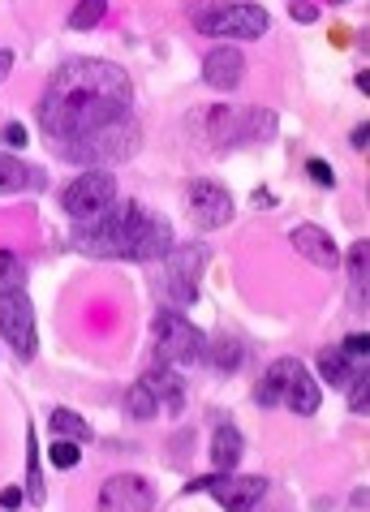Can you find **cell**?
I'll use <instances>...</instances> for the list:
<instances>
[{"label":"cell","instance_id":"d6986e66","mask_svg":"<svg viewBox=\"0 0 370 512\" xmlns=\"http://www.w3.org/2000/svg\"><path fill=\"white\" fill-rule=\"evenodd\" d=\"M125 414L130 418H138V422H151L155 414H160V396H155V388H151V379L142 375L130 392H125Z\"/></svg>","mask_w":370,"mask_h":512},{"label":"cell","instance_id":"7402d4cb","mask_svg":"<svg viewBox=\"0 0 370 512\" xmlns=\"http://www.w3.org/2000/svg\"><path fill=\"white\" fill-rule=\"evenodd\" d=\"M44 474H39V444L35 435H26V500L31 504H44Z\"/></svg>","mask_w":370,"mask_h":512},{"label":"cell","instance_id":"9c48e42d","mask_svg":"<svg viewBox=\"0 0 370 512\" xmlns=\"http://www.w3.org/2000/svg\"><path fill=\"white\" fill-rule=\"evenodd\" d=\"M151 508H155V491L138 474H112L99 487V512H151Z\"/></svg>","mask_w":370,"mask_h":512},{"label":"cell","instance_id":"7a4b0ae2","mask_svg":"<svg viewBox=\"0 0 370 512\" xmlns=\"http://www.w3.org/2000/svg\"><path fill=\"white\" fill-rule=\"evenodd\" d=\"M147 216L151 211L138 203H112L104 216L78 224L74 246L82 254H91V259H134V246H138V233L147 224Z\"/></svg>","mask_w":370,"mask_h":512},{"label":"cell","instance_id":"d4e9b609","mask_svg":"<svg viewBox=\"0 0 370 512\" xmlns=\"http://www.w3.org/2000/svg\"><path fill=\"white\" fill-rule=\"evenodd\" d=\"M26 181H31V168L13 155H0V194H18Z\"/></svg>","mask_w":370,"mask_h":512},{"label":"cell","instance_id":"484cf974","mask_svg":"<svg viewBox=\"0 0 370 512\" xmlns=\"http://www.w3.org/2000/svg\"><path fill=\"white\" fill-rule=\"evenodd\" d=\"M207 353H211V362H216V371H237L241 366V340L220 336V340H211L207 345Z\"/></svg>","mask_w":370,"mask_h":512},{"label":"cell","instance_id":"83f0119b","mask_svg":"<svg viewBox=\"0 0 370 512\" xmlns=\"http://www.w3.org/2000/svg\"><path fill=\"white\" fill-rule=\"evenodd\" d=\"M48 457H52V465H56V469H74L82 452H78L74 439H52V452H48Z\"/></svg>","mask_w":370,"mask_h":512},{"label":"cell","instance_id":"ac0fdd59","mask_svg":"<svg viewBox=\"0 0 370 512\" xmlns=\"http://www.w3.org/2000/svg\"><path fill=\"white\" fill-rule=\"evenodd\" d=\"M147 379H151V388H155V396H160V405L168 409V414H181L185 409V388H181V379L168 371V362H155V371Z\"/></svg>","mask_w":370,"mask_h":512},{"label":"cell","instance_id":"d590c367","mask_svg":"<svg viewBox=\"0 0 370 512\" xmlns=\"http://www.w3.org/2000/svg\"><path fill=\"white\" fill-rule=\"evenodd\" d=\"M9 69H13V52H9V48H0V82L9 78Z\"/></svg>","mask_w":370,"mask_h":512},{"label":"cell","instance_id":"44dd1931","mask_svg":"<svg viewBox=\"0 0 370 512\" xmlns=\"http://www.w3.org/2000/svg\"><path fill=\"white\" fill-rule=\"evenodd\" d=\"M340 263L349 267L353 293H366V289H370V241H353V250H349Z\"/></svg>","mask_w":370,"mask_h":512},{"label":"cell","instance_id":"52a82bcc","mask_svg":"<svg viewBox=\"0 0 370 512\" xmlns=\"http://www.w3.org/2000/svg\"><path fill=\"white\" fill-rule=\"evenodd\" d=\"M61 203H65V211H69V216H74L78 224H87V220L104 216V211L117 203V177H112L108 168H87V173L74 177V181L65 186Z\"/></svg>","mask_w":370,"mask_h":512},{"label":"cell","instance_id":"8992f818","mask_svg":"<svg viewBox=\"0 0 370 512\" xmlns=\"http://www.w3.org/2000/svg\"><path fill=\"white\" fill-rule=\"evenodd\" d=\"M207 272V246L203 241H185V246H173L164 254V293L173 310L190 306L198 297V280Z\"/></svg>","mask_w":370,"mask_h":512},{"label":"cell","instance_id":"e0dca14e","mask_svg":"<svg viewBox=\"0 0 370 512\" xmlns=\"http://www.w3.org/2000/svg\"><path fill=\"white\" fill-rule=\"evenodd\" d=\"M241 452H246V444H241L237 426H216V439H211V469H216V474H233L241 465Z\"/></svg>","mask_w":370,"mask_h":512},{"label":"cell","instance_id":"d6a6232c","mask_svg":"<svg viewBox=\"0 0 370 512\" xmlns=\"http://www.w3.org/2000/svg\"><path fill=\"white\" fill-rule=\"evenodd\" d=\"M22 500H26V491L22 487H5V491H0V508H22Z\"/></svg>","mask_w":370,"mask_h":512},{"label":"cell","instance_id":"4fadbf2b","mask_svg":"<svg viewBox=\"0 0 370 512\" xmlns=\"http://www.w3.org/2000/svg\"><path fill=\"white\" fill-rule=\"evenodd\" d=\"M241 78H246V56H241L233 44H220L203 56V82L216 91H233L241 87Z\"/></svg>","mask_w":370,"mask_h":512},{"label":"cell","instance_id":"ffe728a7","mask_svg":"<svg viewBox=\"0 0 370 512\" xmlns=\"http://www.w3.org/2000/svg\"><path fill=\"white\" fill-rule=\"evenodd\" d=\"M48 426L56 431V439H74V444H87V439H91V426L82 422L74 409H52V414H48Z\"/></svg>","mask_w":370,"mask_h":512},{"label":"cell","instance_id":"f1b7e54d","mask_svg":"<svg viewBox=\"0 0 370 512\" xmlns=\"http://www.w3.org/2000/svg\"><path fill=\"white\" fill-rule=\"evenodd\" d=\"M366 405H370V371L349 383V409H353V414H362Z\"/></svg>","mask_w":370,"mask_h":512},{"label":"cell","instance_id":"4316f807","mask_svg":"<svg viewBox=\"0 0 370 512\" xmlns=\"http://www.w3.org/2000/svg\"><path fill=\"white\" fill-rule=\"evenodd\" d=\"M26 284V267H22V259L18 254H0V293H9V289H22Z\"/></svg>","mask_w":370,"mask_h":512},{"label":"cell","instance_id":"3957f363","mask_svg":"<svg viewBox=\"0 0 370 512\" xmlns=\"http://www.w3.org/2000/svg\"><path fill=\"white\" fill-rule=\"evenodd\" d=\"M207 138L216 147H250V142L276 138V112L267 108H211Z\"/></svg>","mask_w":370,"mask_h":512},{"label":"cell","instance_id":"6da1fadb","mask_svg":"<svg viewBox=\"0 0 370 512\" xmlns=\"http://www.w3.org/2000/svg\"><path fill=\"white\" fill-rule=\"evenodd\" d=\"M130 104V74L112 61H87L82 56V61H65L48 78L44 95H39V130H44L48 147L65 160L78 142L130 117Z\"/></svg>","mask_w":370,"mask_h":512},{"label":"cell","instance_id":"5bb4252c","mask_svg":"<svg viewBox=\"0 0 370 512\" xmlns=\"http://www.w3.org/2000/svg\"><path fill=\"white\" fill-rule=\"evenodd\" d=\"M289 241H293V250L302 254V259L323 267V272H336V267H340L336 241H332V233H327V229H319V224H297V229L289 233Z\"/></svg>","mask_w":370,"mask_h":512},{"label":"cell","instance_id":"8d00e7d4","mask_svg":"<svg viewBox=\"0 0 370 512\" xmlns=\"http://www.w3.org/2000/svg\"><path fill=\"white\" fill-rule=\"evenodd\" d=\"M327 5H349V0H327Z\"/></svg>","mask_w":370,"mask_h":512},{"label":"cell","instance_id":"74e56055","mask_svg":"<svg viewBox=\"0 0 370 512\" xmlns=\"http://www.w3.org/2000/svg\"><path fill=\"white\" fill-rule=\"evenodd\" d=\"M0 254H5V250H0Z\"/></svg>","mask_w":370,"mask_h":512},{"label":"cell","instance_id":"4dcf8cb0","mask_svg":"<svg viewBox=\"0 0 370 512\" xmlns=\"http://www.w3.org/2000/svg\"><path fill=\"white\" fill-rule=\"evenodd\" d=\"M306 173H310V181H315V186H323V190H332V186H336V173H332V168H327L323 160H310V164H306Z\"/></svg>","mask_w":370,"mask_h":512},{"label":"cell","instance_id":"1f68e13d","mask_svg":"<svg viewBox=\"0 0 370 512\" xmlns=\"http://www.w3.org/2000/svg\"><path fill=\"white\" fill-rule=\"evenodd\" d=\"M289 13H293V22H302V26H310L319 18V9L310 5V0H289Z\"/></svg>","mask_w":370,"mask_h":512},{"label":"cell","instance_id":"cb8c5ba5","mask_svg":"<svg viewBox=\"0 0 370 512\" xmlns=\"http://www.w3.org/2000/svg\"><path fill=\"white\" fill-rule=\"evenodd\" d=\"M108 13V0H78V9L69 13V31H95Z\"/></svg>","mask_w":370,"mask_h":512},{"label":"cell","instance_id":"7c38bea8","mask_svg":"<svg viewBox=\"0 0 370 512\" xmlns=\"http://www.w3.org/2000/svg\"><path fill=\"white\" fill-rule=\"evenodd\" d=\"M319 383H315V375L306 371L302 362H293V358H284V383H280V405H289L293 414H302V418H310V414H319Z\"/></svg>","mask_w":370,"mask_h":512},{"label":"cell","instance_id":"ba28073f","mask_svg":"<svg viewBox=\"0 0 370 512\" xmlns=\"http://www.w3.org/2000/svg\"><path fill=\"white\" fill-rule=\"evenodd\" d=\"M0 336H5V345L18 353L22 362H31V358H35V349H39L35 306H31V297H26L22 289L0 293Z\"/></svg>","mask_w":370,"mask_h":512},{"label":"cell","instance_id":"836d02e7","mask_svg":"<svg viewBox=\"0 0 370 512\" xmlns=\"http://www.w3.org/2000/svg\"><path fill=\"white\" fill-rule=\"evenodd\" d=\"M5 142L9 147H26V130L22 125H5Z\"/></svg>","mask_w":370,"mask_h":512},{"label":"cell","instance_id":"30bf717a","mask_svg":"<svg viewBox=\"0 0 370 512\" xmlns=\"http://www.w3.org/2000/svg\"><path fill=\"white\" fill-rule=\"evenodd\" d=\"M185 203H190L194 220L203 224V229H224V224L233 220V194L224 190L220 181H211V177L190 181V194H185Z\"/></svg>","mask_w":370,"mask_h":512},{"label":"cell","instance_id":"e575fe53","mask_svg":"<svg viewBox=\"0 0 370 512\" xmlns=\"http://www.w3.org/2000/svg\"><path fill=\"white\" fill-rule=\"evenodd\" d=\"M349 142H353V147H358V151H362V147H370V130H366V125H358V130H353V138H349Z\"/></svg>","mask_w":370,"mask_h":512},{"label":"cell","instance_id":"277c9868","mask_svg":"<svg viewBox=\"0 0 370 512\" xmlns=\"http://www.w3.org/2000/svg\"><path fill=\"white\" fill-rule=\"evenodd\" d=\"M272 18H267L263 5H250V0H229L224 9H211L207 18L194 22L198 35L224 39V44H241V39H263Z\"/></svg>","mask_w":370,"mask_h":512},{"label":"cell","instance_id":"f546056e","mask_svg":"<svg viewBox=\"0 0 370 512\" xmlns=\"http://www.w3.org/2000/svg\"><path fill=\"white\" fill-rule=\"evenodd\" d=\"M340 349H345L353 362H366V358H370V336L353 332V336H345V345H340Z\"/></svg>","mask_w":370,"mask_h":512},{"label":"cell","instance_id":"9a60e30c","mask_svg":"<svg viewBox=\"0 0 370 512\" xmlns=\"http://www.w3.org/2000/svg\"><path fill=\"white\" fill-rule=\"evenodd\" d=\"M173 224H168L164 216H147V224H142L138 233V246H134V259L130 263H160L168 250H173Z\"/></svg>","mask_w":370,"mask_h":512},{"label":"cell","instance_id":"8fae6325","mask_svg":"<svg viewBox=\"0 0 370 512\" xmlns=\"http://www.w3.org/2000/svg\"><path fill=\"white\" fill-rule=\"evenodd\" d=\"M224 512H254V504L267 495V482L254 474H211V487Z\"/></svg>","mask_w":370,"mask_h":512},{"label":"cell","instance_id":"5b68a950","mask_svg":"<svg viewBox=\"0 0 370 512\" xmlns=\"http://www.w3.org/2000/svg\"><path fill=\"white\" fill-rule=\"evenodd\" d=\"M155 349L168 366H194L207 358V336L181 310H160L155 315Z\"/></svg>","mask_w":370,"mask_h":512},{"label":"cell","instance_id":"2e32d148","mask_svg":"<svg viewBox=\"0 0 370 512\" xmlns=\"http://www.w3.org/2000/svg\"><path fill=\"white\" fill-rule=\"evenodd\" d=\"M366 371H370V366H366V362H353L340 345L319 353V375H323L327 383H332V388H349V383L358 379V375H366Z\"/></svg>","mask_w":370,"mask_h":512},{"label":"cell","instance_id":"603a6c76","mask_svg":"<svg viewBox=\"0 0 370 512\" xmlns=\"http://www.w3.org/2000/svg\"><path fill=\"white\" fill-rule=\"evenodd\" d=\"M280 383H284V358L267 366V375L259 379V388H254V401H259V409L280 405Z\"/></svg>","mask_w":370,"mask_h":512}]
</instances>
